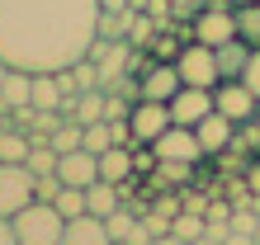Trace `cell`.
Instances as JSON below:
<instances>
[{
    "instance_id": "6da1fadb",
    "label": "cell",
    "mask_w": 260,
    "mask_h": 245,
    "mask_svg": "<svg viewBox=\"0 0 260 245\" xmlns=\"http://www.w3.org/2000/svg\"><path fill=\"white\" fill-rule=\"evenodd\" d=\"M100 38V0H0V61L62 71Z\"/></svg>"
},
{
    "instance_id": "7a4b0ae2",
    "label": "cell",
    "mask_w": 260,
    "mask_h": 245,
    "mask_svg": "<svg viewBox=\"0 0 260 245\" xmlns=\"http://www.w3.org/2000/svg\"><path fill=\"white\" fill-rule=\"evenodd\" d=\"M10 222H14L19 245H62L67 240V217L57 212V203H43V198H34L28 208H19Z\"/></svg>"
},
{
    "instance_id": "3957f363",
    "label": "cell",
    "mask_w": 260,
    "mask_h": 245,
    "mask_svg": "<svg viewBox=\"0 0 260 245\" xmlns=\"http://www.w3.org/2000/svg\"><path fill=\"white\" fill-rule=\"evenodd\" d=\"M34 189H38V175L24 160H0V217H14L19 208H28Z\"/></svg>"
},
{
    "instance_id": "277c9868",
    "label": "cell",
    "mask_w": 260,
    "mask_h": 245,
    "mask_svg": "<svg viewBox=\"0 0 260 245\" xmlns=\"http://www.w3.org/2000/svg\"><path fill=\"white\" fill-rule=\"evenodd\" d=\"M175 66H180V80H185V85L213 90V85L222 80V71H218V48H208V43H199V38H189L185 48H180Z\"/></svg>"
},
{
    "instance_id": "5b68a950",
    "label": "cell",
    "mask_w": 260,
    "mask_h": 245,
    "mask_svg": "<svg viewBox=\"0 0 260 245\" xmlns=\"http://www.w3.org/2000/svg\"><path fill=\"white\" fill-rule=\"evenodd\" d=\"M189 38L208 43V48H222V43L241 38V33H237V5H204V10L189 19Z\"/></svg>"
},
{
    "instance_id": "8992f818",
    "label": "cell",
    "mask_w": 260,
    "mask_h": 245,
    "mask_svg": "<svg viewBox=\"0 0 260 245\" xmlns=\"http://www.w3.org/2000/svg\"><path fill=\"white\" fill-rule=\"evenodd\" d=\"M213 109L227 113L232 123H246V118H255V109H260V95L241 80V75H227V80L213 85Z\"/></svg>"
},
{
    "instance_id": "52a82bcc",
    "label": "cell",
    "mask_w": 260,
    "mask_h": 245,
    "mask_svg": "<svg viewBox=\"0 0 260 245\" xmlns=\"http://www.w3.org/2000/svg\"><path fill=\"white\" fill-rule=\"evenodd\" d=\"M151 151H156L161 160H189V165H199V160L208 156V151L199 146V132L194 128H180V123H171V128L151 142Z\"/></svg>"
},
{
    "instance_id": "ba28073f",
    "label": "cell",
    "mask_w": 260,
    "mask_h": 245,
    "mask_svg": "<svg viewBox=\"0 0 260 245\" xmlns=\"http://www.w3.org/2000/svg\"><path fill=\"white\" fill-rule=\"evenodd\" d=\"M213 113V90L204 85H180L171 95V123H180V128H199V118Z\"/></svg>"
},
{
    "instance_id": "9c48e42d",
    "label": "cell",
    "mask_w": 260,
    "mask_h": 245,
    "mask_svg": "<svg viewBox=\"0 0 260 245\" xmlns=\"http://www.w3.org/2000/svg\"><path fill=\"white\" fill-rule=\"evenodd\" d=\"M128 123H133V137H137V142H156V137L171 128V104H161V99H137L133 113H128Z\"/></svg>"
},
{
    "instance_id": "30bf717a",
    "label": "cell",
    "mask_w": 260,
    "mask_h": 245,
    "mask_svg": "<svg viewBox=\"0 0 260 245\" xmlns=\"http://www.w3.org/2000/svg\"><path fill=\"white\" fill-rule=\"evenodd\" d=\"M137 80H142V99H161V104H171V95L185 85L175 61H156V57H151V66L137 75Z\"/></svg>"
},
{
    "instance_id": "8fae6325",
    "label": "cell",
    "mask_w": 260,
    "mask_h": 245,
    "mask_svg": "<svg viewBox=\"0 0 260 245\" xmlns=\"http://www.w3.org/2000/svg\"><path fill=\"white\" fill-rule=\"evenodd\" d=\"M199 146H204L208 151V156H222V151H232V137H237V123L232 118H227V113H218V109H213V113H204V118H199Z\"/></svg>"
},
{
    "instance_id": "7c38bea8",
    "label": "cell",
    "mask_w": 260,
    "mask_h": 245,
    "mask_svg": "<svg viewBox=\"0 0 260 245\" xmlns=\"http://www.w3.org/2000/svg\"><path fill=\"white\" fill-rule=\"evenodd\" d=\"M57 175H62V184L85 189V184L100 179V156H95V151H85V146H76V151H67V156L57 160Z\"/></svg>"
},
{
    "instance_id": "4fadbf2b",
    "label": "cell",
    "mask_w": 260,
    "mask_h": 245,
    "mask_svg": "<svg viewBox=\"0 0 260 245\" xmlns=\"http://www.w3.org/2000/svg\"><path fill=\"white\" fill-rule=\"evenodd\" d=\"M62 245H114L109 222L95 217V212H76V217H67V240Z\"/></svg>"
},
{
    "instance_id": "5bb4252c",
    "label": "cell",
    "mask_w": 260,
    "mask_h": 245,
    "mask_svg": "<svg viewBox=\"0 0 260 245\" xmlns=\"http://www.w3.org/2000/svg\"><path fill=\"white\" fill-rule=\"evenodd\" d=\"M62 99H67V90H62V80H57V71H34V80H28V104L62 113Z\"/></svg>"
},
{
    "instance_id": "9a60e30c",
    "label": "cell",
    "mask_w": 260,
    "mask_h": 245,
    "mask_svg": "<svg viewBox=\"0 0 260 245\" xmlns=\"http://www.w3.org/2000/svg\"><path fill=\"white\" fill-rule=\"evenodd\" d=\"M137 175V165H133V146H109V151H100V179H109V184H123Z\"/></svg>"
},
{
    "instance_id": "2e32d148",
    "label": "cell",
    "mask_w": 260,
    "mask_h": 245,
    "mask_svg": "<svg viewBox=\"0 0 260 245\" xmlns=\"http://www.w3.org/2000/svg\"><path fill=\"white\" fill-rule=\"evenodd\" d=\"M62 113H67V118H76V123H100V118H104V85L81 90L76 99H67V104H62Z\"/></svg>"
},
{
    "instance_id": "e0dca14e",
    "label": "cell",
    "mask_w": 260,
    "mask_h": 245,
    "mask_svg": "<svg viewBox=\"0 0 260 245\" xmlns=\"http://www.w3.org/2000/svg\"><path fill=\"white\" fill-rule=\"evenodd\" d=\"M28 80H34V71H24V66H10L5 71V80H0V109H19V104H28Z\"/></svg>"
},
{
    "instance_id": "ac0fdd59",
    "label": "cell",
    "mask_w": 260,
    "mask_h": 245,
    "mask_svg": "<svg viewBox=\"0 0 260 245\" xmlns=\"http://www.w3.org/2000/svg\"><path fill=\"white\" fill-rule=\"evenodd\" d=\"M123 203V193H118V184L109 179H95V184H85V212H95V217H109V212Z\"/></svg>"
},
{
    "instance_id": "d6986e66",
    "label": "cell",
    "mask_w": 260,
    "mask_h": 245,
    "mask_svg": "<svg viewBox=\"0 0 260 245\" xmlns=\"http://www.w3.org/2000/svg\"><path fill=\"white\" fill-rule=\"evenodd\" d=\"M246 57H251V43H246V38L222 43V48H218V71H222V80H227V75H241V71H246Z\"/></svg>"
},
{
    "instance_id": "ffe728a7",
    "label": "cell",
    "mask_w": 260,
    "mask_h": 245,
    "mask_svg": "<svg viewBox=\"0 0 260 245\" xmlns=\"http://www.w3.org/2000/svg\"><path fill=\"white\" fill-rule=\"evenodd\" d=\"M28 132L14 123H0V160H28Z\"/></svg>"
},
{
    "instance_id": "44dd1931",
    "label": "cell",
    "mask_w": 260,
    "mask_h": 245,
    "mask_svg": "<svg viewBox=\"0 0 260 245\" xmlns=\"http://www.w3.org/2000/svg\"><path fill=\"white\" fill-rule=\"evenodd\" d=\"M156 179H151V189H161V184H180L185 189L189 184V175H194V165L189 160H156V170H151Z\"/></svg>"
},
{
    "instance_id": "7402d4cb",
    "label": "cell",
    "mask_w": 260,
    "mask_h": 245,
    "mask_svg": "<svg viewBox=\"0 0 260 245\" xmlns=\"http://www.w3.org/2000/svg\"><path fill=\"white\" fill-rule=\"evenodd\" d=\"M104 222H109V240H114V245H123V240H128V231H133L137 222H142V212H137V208H123V203H118V208H114V212H109Z\"/></svg>"
},
{
    "instance_id": "603a6c76",
    "label": "cell",
    "mask_w": 260,
    "mask_h": 245,
    "mask_svg": "<svg viewBox=\"0 0 260 245\" xmlns=\"http://www.w3.org/2000/svg\"><path fill=\"white\" fill-rule=\"evenodd\" d=\"M237 33L251 43H260V0H246V5H237Z\"/></svg>"
},
{
    "instance_id": "cb8c5ba5",
    "label": "cell",
    "mask_w": 260,
    "mask_h": 245,
    "mask_svg": "<svg viewBox=\"0 0 260 245\" xmlns=\"http://www.w3.org/2000/svg\"><path fill=\"white\" fill-rule=\"evenodd\" d=\"M85 151H109L114 146V128H109V118H100V123H85V142H81Z\"/></svg>"
},
{
    "instance_id": "d4e9b609",
    "label": "cell",
    "mask_w": 260,
    "mask_h": 245,
    "mask_svg": "<svg viewBox=\"0 0 260 245\" xmlns=\"http://www.w3.org/2000/svg\"><path fill=\"white\" fill-rule=\"evenodd\" d=\"M185 43H189V38H185ZM185 43H180V38L171 33V24H166V28H161V33H156V38H151V48H147V52H151V57H156V61H175V57H180V48H185Z\"/></svg>"
},
{
    "instance_id": "484cf974",
    "label": "cell",
    "mask_w": 260,
    "mask_h": 245,
    "mask_svg": "<svg viewBox=\"0 0 260 245\" xmlns=\"http://www.w3.org/2000/svg\"><path fill=\"white\" fill-rule=\"evenodd\" d=\"M52 203H57V212H62V217H76V212H85V189H76V184H62V193H57Z\"/></svg>"
},
{
    "instance_id": "4316f807",
    "label": "cell",
    "mask_w": 260,
    "mask_h": 245,
    "mask_svg": "<svg viewBox=\"0 0 260 245\" xmlns=\"http://www.w3.org/2000/svg\"><path fill=\"white\" fill-rule=\"evenodd\" d=\"M57 193H62V175H57V170H52V175H38V189H34V198H43V203H52Z\"/></svg>"
},
{
    "instance_id": "83f0119b",
    "label": "cell",
    "mask_w": 260,
    "mask_h": 245,
    "mask_svg": "<svg viewBox=\"0 0 260 245\" xmlns=\"http://www.w3.org/2000/svg\"><path fill=\"white\" fill-rule=\"evenodd\" d=\"M204 5H208V0H171V14H175V24H189Z\"/></svg>"
},
{
    "instance_id": "f1b7e54d",
    "label": "cell",
    "mask_w": 260,
    "mask_h": 245,
    "mask_svg": "<svg viewBox=\"0 0 260 245\" xmlns=\"http://www.w3.org/2000/svg\"><path fill=\"white\" fill-rule=\"evenodd\" d=\"M241 80H246L255 95H260V43L251 48V57H246V71H241Z\"/></svg>"
},
{
    "instance_id": "f546056e",
    "label": "cell",
    "mask_w": 260,
    "mask_h": 245,
    "mask_svg": "<svg viewBox=\"0 0 260 245\" xmlns=\"http://www.w3.org/2000/svg\"><path fill=\"white\" fill-rule=\"evenodd\" d=\"M0 245H19V236H14V222L0 217Z\"/></svg>"
},
{
    "instance_id": "4dcf8cb0",
    "label": "cell",
    "mask_w": 260,
    "mask_h": 245,
    "mask_svg": "<svg viewBox=\"0 0 260 245\" xmlns=\"http://www.w3.org/2000/svg\"><path fill=\"white\" fill-rule=\"evenodd\" d=\"M100 10H109V14H118V10H128V0H100Z\"/></svg>"
},
{
    "instance_id": "1f68e13d",
    "label": "cell",
    "mask_w": 260,
    "mask_h": 245,
    "mask_svg": "<svg viewBox=\"0 0 260 245\" xmlns=\"http://www.w3.org/2000/svg\"><path fill=\"white\" fill-rule=\"evenodd\" d=\"M128 10H147V0H128Z\"/></svg>"
},
{
    "instance_id": "d6a6232c",
    "label": "cell",
    "mask_w": 260,
    "mask_h": 245,
    "mask_svg": "<svg viewBox=\"0 0 260 245\" xmlns=\"http://www.w3.org/2000/svg\"><path fill=\"white\" fill-rule=\"evenodd\" d=\"M255 128H260V109H255Z\"/></svg>"
}]
</instances>
